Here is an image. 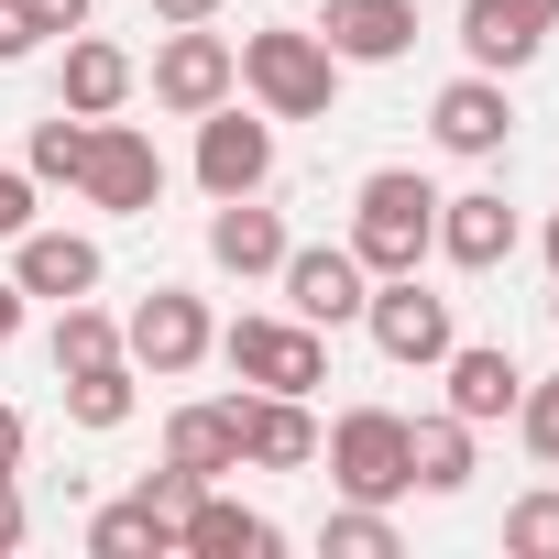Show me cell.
Wrapping results in <instances>:
<instances>
[{
    "instance_id": "6da1fadb",
    "label": "cell",
    "mask_w": 559,
    "mask_h": 559,
    "mask_svg": "<svg viewBox=\"0 0 559 559\" xmlns=\"http://www.w3.org/2000/svg\"><path fill=\"white\" fill-rule=\"evenodd\" d=\"M352 252H362V274H417L439 252V187L417 165H373L352 198Z\"/></svg>"
},
{
    "instance_id": "7a4b0ae2",
    "label": "cell",
    "mask_w": 559,
    "mask_h": 559,
    "mask_svg": "<svg viewBox=\"0 0 559 559\" xmlns=\"http://www.w3.org/2000/svg\"><path fill=\"white\" fill-rule=\"evenodd\" d=\"M241 88L263 99V121H330L341 56L319 45V23H263V34H241Z\"/></svg>"
},
{
    "instance_id": "3957f363",
    "label": "cell",
    "mask_w": 559,
    "mask_h": 559,
    "mask_svg": "<svg viewBox=\"0 0 559 559\" xmlns=\"http://www.w3.org/2000/svg\"><path fill=\"white\" fill-rule=\"evenodd\" d=\"M319 461H330L341 504H395V493H417V472H406V417H395V406H341V417L319 428Z\"/></svg>"
},
{
    "instance_id": "277c9868",
    "label": "cell",
    "mask_w": 559,
    "mask_h": 559,
    "mask_svg": "<svg viewBox=\"0 0 559 559\" xmlns=\"http://www.w3.org/2000/svg\"><path fill=\"white\" fill-rule=\"evenodd\" d=\"M219 362L252 384V395H319L330 384V341L286 308V319H230L219 330Z\"/></svg>"
},
{
    "instance_id": "5b68a950",
    "label": "cell",
    "mask_w": 559,
    "mask_h": 559,
    "mask_svg": "<svg viewBox=\"0 0 559 559\" xmlns=\"http://www.w3.org/2000/svg\"><path fill=\"white\" fill-rule=\"evenodd\" d=\"M230 88H241V45L209 34V23H165V45H154V110L198 121V110H219Z\"/></svg>"
},
{
    "instance_id": "8992f818",
    "label": "cell",
    "mask_w": 559,
    "mask_h": 559,
    "mask_svg": "<svg viewBox=\"0 0 559 559\" xmlns=\"http://www.w3.org/2000/svg\"><path fill=\"white\" fill-rule=\"evenodd\" d=\"M362 330H373V352H384V362H406V373H439V352L461 341V330H450V297H428L417 274H373Z\"/></svg>"
},
{
    "instance_id": "52a82bcc",
    "label": "cell",
    "mask_w": 559,
    "mask_h": 559,
    "mask_svg": "<svg viewBox=\"0 0 559 559\" xmlns=\"http://www.w3.org/2000/svg\"><path fill=\"white\" fill-rule=\"evenodd\" d=\"M274 286H286V308H297L308 330H352V319H362V297H373V274H362V252H352V241H286Z\"/></svg>"
},
{
    "instance_id": "ba28073f",
    "label": "cell",
    "mask_w": 559,
    "mask_h": 559,
    "mask_svg": "<svg viewBox=\"0 0 559 559\" xmlns=\"http://www.w3.org/2000/svg\"><path fill=\"white\" fill-rule=\"evenodd\" d=\"M78 198H88V209H110V219H143V209L165 198V154H154V132H132V121H88Z\"/></svg>"
},
{
    "instance_id": "9c48e42d",
    "label": "cell",
    "mask_w": 559,
    "mask_h": 559,
    "mask_svg": "<svg viewBox=\"0 0 559 559\" xmlns=\"http://www.w3.org/2000/svg\"><path fill=\"white\" fill-rule=\"evenodd\" d=\"M121 352H132V373H198L209 352H219V330H209V297H187V286H154L132 319H121Z\"/></svg>"
},
{
    "instance_id": "30bf717a",
    "label": "cell",
    "mask_w": 559,
    "mask_h": 559,
    "mask_svg": "<svg viewBox=\"0 0 559 559\" xmlns=\"http://www.w3.org/2000/svg\"><path fill=\"white\" fill-rule=\"evenodd\" d=\"M198 187L209 198H263L274 187V121H252V110H198Z\"/></svg>"
},
{
    "instance_id": "8fae6325",
    "label": "cell",
    "mask_w": 559,
    "mask_h": 559,
    "mask_svg": "<svg viewBox=\"0 0 559 559\" xmlns=\"http://www.w3.org/2000/svg\"><path fill=\"white\" fill-rule=\"evenodd\" d=\"M548 34H559V0H461V56H472L483 78L537 67Z\"/></svg>"
},
{
    "instance_id": "7c38bea8",
    "label": "cell",
    "mask_w": 559,
    "mask_h": 559,
    "mask_svg": "<svg viewBox=\"0 0 559 559\" xmlns=\"http://www.w3.org/2000/svg\"><path fill=\"white\" fill-rule=\"evenodd\" d=\"M176 548H187V559H263V548H286V526L252 515V504L219 493V483H198V504L176 515Z\"/></svg>"
},
{
    "instance_id": "4fadbf2b",
    "label": "cell",
    "mask_w": 559,
    "mask_h": 559,
    "mask_svg": "<svg viewBox=\"0 0 559 559\" xmlns=\"http://www.w3.org/2000/svg\"><path fill=\"white\" fill-rule=\"evenodd\" d=\"M319 45H330L341 67H395V56L417 45V0H330V12H319Z\"/></svg>"
},
{
    "instance_id": "5bb4252c",
    "label": "cell",
    "mask_w": 559,
    "mask_h": 559,
    "mask_svg": "<svg viewBox=\"0 0 559 559\" xmlns=\"http://www.w3.org/2000/svg\"><path fill=\"white\" fill-rule=\"evenodd\" d=\"M132 88H143V67H132L110 34H67V67H56V110H78V121H110Z\"/></svg>"
},
{
    "instance_id": "9a60e30c",
    "label": "cell",
    "mask_w": 559,
    "mask_h": 559,
    "mask_svg": "<svg viewBox=\"0 0 559 559\" xmlns=\"http://www.w3.org/2000/svg\"><path fill=\"white\" fill-rule=\"evenodd\" d=\"M428 132L450 143V154H504V132H515V99H504V78H450L439 99H428Z\"/></svg>"
},
{
    "instance_id": "2e32d148",
    "label": "cell",
    "mask_w": 559,
    "mask_h": 559,
    "mask_svg": "<svg viewBox=\"0 0 559 559\" xmlns=\"http://www.w3.org/2000/svg\"><path fill=\"white\" fill-rule=\"evenodd\" d=\"M439 373H450V417H472V428L515 417V395H526V373H515V352H504V341H450V352H439Z\"/></svg>"
},
{
    "instance_id": "e0dca14e",
    "label": "cell",
    "mask_w": 559,
    "mask_h": 559,
    "mask_svg": "<svg viewBox=\"0 0 559 559\" xmlns=\"http://www.w3.org/2000/svg\"><path fill=\"white\" fill-rule=\"evenodd\" d=\"M12 286L23 297H56V308L67 297H99V241L88 230H23L12 241Z\"/></svg>"
},
{
    "instance_id": "ac0fdd59",
    "label": "cell",
    "mask_w": 559,
    "mask_h": 559,
    "mask_svg": "<svg viewBox=\"0 0 559 559\" xmlns=\"http://www.w3.org/2000/svg\"><path fill=\"white\" fill-rule=\"evenodd\" d=\"M515 252V209L493 198V187H461V198H439V263H461V274H493Z\"/></svg>"
},
{
    "instance_id": "d6986e66",
    "label": "cell",
    "mask_w": 559,
    "mask_h": 559,
    "mask_svg": "<svg viewBox=\"0 0 559 559\" xmlns=\"http://www.w3.org/2000/svg\"><path fill=\"white\" fill-rule=\"evenodd\" d=\"M241 461H252V472H308V461H319L308 395H241Z\"/></svg>"
},
{
    "instance_id": "ffe728a7",
    "label": "cell",
    "mask_w": 559,
    "mask_h": 559,
    "mask_svg": "<svg viewBox=\"0 0 559 559\" xmlns=\"http://www.w3.org/2000/svg\"><path fill=\"white\" fill-rule=\"evenodd\" d=\"M165 461L198 472V483H230V472H241V395H219V406H176V417H165Z\"/></svg>"
},
{
    "instance_id": "44dd1931",
    "label": "cell",
    "mask_w": 559,
    "mask_h": 559,
    "mask_svg": "<svg viewBox=\"0 0 559 559\" xmlns=\"http://www.w3.org/2000/svg\"><path fill=\"white\" fill-rule=\"evenodd\" d=\"M209 263L241 274V286L274 274V263H286V219H274L263 198H219V209H209Z\"/></svg>"
},
{
    "instance_id": "7402d4cb",
    "label": "cell",
    "mask_w": 559,
    "mask_h": 559,
    "mask_svg": "<svg viewBox=\"0 0 559 559\" xmlns=\"http://www.w3.org/2000/svg\"><path fill=\"white\" fill-rule=\"evenodd\" d=\"M406 472H417V493H461L472 483V417H406Z\"/></svg>"
},
{
    "instance_id": "603a6c76",
    "label": "cell",
    "mask_w": 559,
    "mask_h": 559,
    "mask_svg": "<svg viewBox=\"0 0 559 559\" xmlns=\"http://www.w3.org/2000/svg\"><path fill=\"white\" fill-rule=\"evenodd\" d=\"M88 548H99V559H143V548L165 559V548H176V515H165L154 493H121V504L88 515Z\"/></svg>"
},
{
    "instance_id": "cb8c5ba5",
    "label": "cell",
    "mask_w": 559,
    "mask_h": 559,
    "mask_svg": "<svg viewBox=\"0 0 559 559\" xmlns=\"http://www.w3.org/2000/svg\"><path fill=\"white\" fill-rule=\"evenodd\" d=\"M45 352H56V373L121 362V319H110V308H88V297H67V308H56V341H45Z\"/></svg>"
},
{
    "instance_id": "d4e9b609",
    "label": "cell",
    "mask_w": 559,
    "mask_h": 559,
    "mask_svg": "<svg viewBox=\"0 0 559 559\" xmlns=\"http://www.w3.org/2000/svg\"><path fill=\"white\" fill-rule=\"evenodd\" d=\"M132 384H143L132 352H121V362H88V373H67V417H78V428H121V417H132Z\"/></svg>"
},
{
    "instance_id": "484cf974",
    "label": "cell",
    "mask_w": 559,
    "mask_h": 559,
    "mask_svg": "<svg viewBox=\"0 0 559 559\" xmlns=\"http://www.w3.org/2000/svg\"><path fill=\"white\" fill-rule=\"evenodd\" d=\"M78 165H88V121L78 110L34 121V187H78Z\"/></svg>"
},
{
    "instance_id": "4316f807",
    "label": "cell",
    "mask_w": 559,
    "mask_h": 559,
    "mask_svg": "<svg viewBox=\"0 0 559 559\" xmlns=\"http://www.w3.org/2000/svg\"><path fill=\"white\" fill-rule=\"evenodd\" d=\"M319 548H330V559H395V515H384V504H341V515L319 526Z\"/></svg>"
},
{
    "instance_id": "83f0119b",
    "label": "cell",
    "mask_w": 559,
    "mask_h": 559,
    "mask_svg": "<svg viewBox=\"0 0 559 559\" xmlns=\"http://www.w3.org/2000/svg\"><path fill=\"white\" fill-rule=\"evenodd\" d=\"M504 548L515 559H559V483H537V493L504 504Z\"/></svg>"
},
{
    "instance_id": "f1b7e54d",
    "label": "cell",
    "mask_w": 559,
    "mask_h": 559,
    "mask_svg": "<svg viewBox=\"0 0 559 559\" xmlns=\"http://www.w3.org/2000/svg\"><path fill=\"white\" fill-rule=\"evenodd\" d=\"M515 428H526V450H537V461H559V373L515 395Z\"/></svg>"
},
{
    "instance_id": "f546056e",
    "label": "cell",
    "mask_w": 559,
    "mask_h": 559,
    "mask_svg": "<svg viewBox=\"0 0 559 559\" xmlns=\"http://www.w3.org/2000/svg\"><path fill=\"white\" fill-rule=\"evenodd\" d=\"M12 12H23V34L45 45V34H88V12H99V0H12Z\"/></svg>"
},
{
    "instance_id": "4dcf8cb0",
    "label": "cell",
    "mask_w": 559,
    "mask_h": 559,
    "mask_svg": "<svg viewBox=\"0 0 559 559\" xmlns=\"http://www.w3.org/2000/svg\"><path fill=\"white\" fill-rule=\"evenodd\" d=\"M34 230V165L12 176V165H0V241H23Z\"/></svg>"
},
{
    "instance_id": "1f68e13d",
    "label": "cell",
    "mask_w": 559,
    "mask_h": 559,
    "mask_svg": "<svg viewBox=\"0 0 559 559\" xmlns=\"http://www.w3.org/2000/svg\"><path fill=\"white\" fill-rule=\"evenodd\" d=\"M0 483H23V406H0Z\"/></svg>"
},
{
    "instance_id": "d6a6232c",
    "label": "cell",
    "mask_w": 559,
    "mask_h": 559,
    "mask_svg": "<svg viewBox=\"0 0 559 559\" xmlns=\"http://www.w3.org/2000/svg\"><path fill=\"white\" fill-rule=\"evenodd\" d=\"M34 56V34H23V12H12V0H0V67H23Z\"/></svg>"
},
{
    "instance_id": "836d02e7",
    "label": "cell",
    "mask_w": 559,
    "mask_h": 559,
    "mask_svg": "<svg viewBox=\"0 0 559 559\" xmlns=\"http://www.w3.org/2000/svg\"><path fill=\"white\" fill-rule=\"evenodd\" d=\"M23 548V483H0V559Z\"/></svg>"
},
{
    "instance_id": "e575fe53",
    "label": "cell",
    "mask_w": 559,
    "mask_h": 559,
    "mask_svg": "<svg viewBox=\"0 0 559 559\" xmlns=\"http://www.w3.org/2000/svg\"><path fill=\"white\" fill-rule=\"evenodd\" d=\"M154 23H219V0H154Z\"/></svg>"
},
{
    "instance_id": "d590c367",
    "label": "cell",
    "mask_w": 559,
    "mask_h": 559,
    "mask_svg": "<svg viewBox=\"0 0 559 559\" xmlns=\"http://www.w3.org/2000/svg\"><path fill=\"white\" fill-rule=\"evenodd\" d=\"M23 341V286H0V352Z\"/></svg>"
},
{
    "instance_id": "8d00e7d4",
    "label": "cell",
    "mask_w": 559,
    "mask_h": 559,
    "mask_svg": "<svg viewBox=\"0 0 559 559\" xmlns=\"http://www.w3.org/2000/svg\"><path fill=\"white\" fill-rule=\"evenodd\" d=\"M548 274H559V209H548Z\"/></svg>"
},
{
    "instance_id": "74e56055",
    "label": "cell",
    "mask_w": 559,
    "mask_h": 559,
    "mask_svg": "<svg viewBox=\"0 0 559 559\" xmlns=\"http://www.w3.org/2000/svg\"><path fill=\"white\" fill-rule=\"evenodd\" d=\"M548 319H559V297H548Z\"/></svg>"
}]
</instances>
